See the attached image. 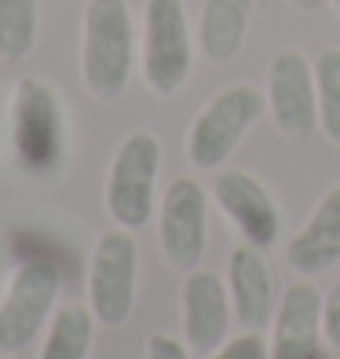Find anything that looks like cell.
I'll use <instances>...</instances> for the list:
<instances>
[{
  "label": "cell",
  "instance_id": "1",
  "mask_svg": "<svg viewBox=\"0 0 340 359\" xmlns=\"http://www.w3.org/2000/svg\"><path fill=\"white\" fill-rule=\"evenodd\" d=\"M136 70V22L128 0H88L80 26V77L95 100H121Z\"/></svg>",
  "mask_w": 340,
  "mask_h": 359
},
{
  "label": "cell",
  "instance_id": "2",
  "mask_svg": "<svg viewBox=\"0 0 340 359\" xmlns=\"http://www.w3.org/2000/svg\"><path fill=\"white\" fill-rule=\"evenodd\" d=\"M267 100L256 85H227L208 100L187 128V161L194 169H223L246 133L264 118Z\"/></svg>",
  "mask_w": 340,
  "mask_h": 359
},
{
  "label": "cell",
  "instance_id": "3",
  "mask_svg": "<svg viewBox=\"0 0 340 359\" xmlns=\"http://www.w3.org/2000/svg\"><path fill=\"white\" fill-rule=\"evenodd\" d=\"M157 172H161V140L150 128L128 133L113 151L106 172V213L118 227L139 231L157 209Z\"/></svg>",
  "mask_w": 340,
  "mask_h": 359
},
{
  "label": "cell",
  "instance_id": "4",
  "mask_svg": "<svg viewBox=\"0 0 340 359\" xmlns=\"http://www.w3.org/2000/svg\"><path fill=\"white\" fill-rule=\"evenodd\" d=\"M139 70L147 88L161 100L176 95L194 70V37L183 0H147L143 4Z\"/></svg>",
  "mask_w": 340,
  "mask_h": 359
},
{
  "label": "cell",
  "instance_id": "5",
  "mask_svg": "<svg viewBox=\"0 0 340 359\" xmlns=\"http://www.w3.org/2000/svg\"><path fill=\"white\" fill-rule=\"evenodd\" d=\"M11 140L15 158L29 172H52L66 154V114H62L59 92L41 77H22L11 100Z\"/></svg>",
  "mask_w": 340,
  "mask_h": 359
},
{
  "label": "cell",
  "instance_id": "6",
  "mask_svg": "<svg viewBox=\"0 0 340 359\" xmlns=\"http://www.w3.org/2000/svg\"><path fill=\"white\" fill-rule=\"evenodd\" d=\"M59 290L62 275L55 260L48 257H29L11 271L4 293H0V352L15 355L26 345H34L48 316L55 312Z\"/></svg>",
  "mask_w": 340,
  "mask_h": 359
},
{
  "label": "cell",
  "instance_id": "7",
  "mask_svg": "<svg viewBox=\"0 0 340 359\" xmlns=\"http://www.w3.org/2000/svg\"><path fill=\"white\" fill-rule=\"evenodd\" d=\"M136 279H139V246L136 231L113 227L95 238L88 257V308L103 326H125L136 308Z\"/></svg>",
  "mask_w": 340,
  "mask_h": 359
},
{
  "label": "cell",
  "instance_id": "8",
  "mask_svg": "<svg viewBox=\"0 0 340 359\" xmlns=\"http://www.w3.org/2000/svg\"><path fill=\"white\" fill-rule=\"evenodd\" d=\"M267 114L285 140H307L318 128L315 62L300 48H278L267 62Z\"/></svg>",
  "mask_w": 340,
  "mask_h": 359
},
{
  "label": "cell",
  "instance_id": "9",
  "mask_svg": "<svg viewBox=\"0 0 340 359\" xmlns=\"http://www.w3.org/2000/svg\"><path fill=\"white\" fill-rule=\"evenodd\" d=\"M157 246L169 268L190 271L208 246V191L194 176H176L157 209Z\"/></svg>",
  "mask_w": 340,
  "mask_h": 359
},
{
  "label": "cell",
  "instance_id": "10",
  "mask_svg": "<svg viewBox=\"0 0 340 359\" xmlns=\"http://www.w3.org/2000/svg\"><path fill=\"white\" fill-rule=\"evenodd\" d=\"M213 198L220 213L234 224L241 242H253L260 250L278 246L282 238V209L267 191L264 180H256L246 169H223L213 184Z\"/></svg>",
  "mask_w": 340,
  "mask_h": 359
},
{
  "label": "cell",
  "instance_id": "11",
  "mask_svg": "<svg viewBox=\"0 0 340 359\" xmlns=\"http://www.w3.org/2000/svg\"><path fill=\"white\" fill-rule=\"evenodd\" d=\"M180 308H183V341L190 345V352L208 355L213 348H220L231 330V293L227 283L213 268H190L183 290H180Z\"/></svg>",
  "mask_w": 340,
  "mask_h": 359
},
{
  "label": "cell",
  "instance_id": "12",
  "mask_svg": "<svg viewBox=\"0 0 340 359\" xmlns=\"http://www.w3.org/2000/svg\"><path fill=\"white\" fill-rule=\"evenodd\" d=\"M264 253L267 250L253 242H238L227 257V293H231V308L241 330L267 326L278 308V290H274V275Z\"/></svg>",
  "mask_w": 340,
  "mask_h": 359
},
{
  "label": "cell",
  "instance_id": "13",
  "mask_svg": "<svg viewBox=\"0 0 340 359\" xmlns=\"http://www.w3.org/2000/svg\"><path fill=\"white\" fill-rule=\"evenodd\" d=\"M322 348V293L307 279L282 290L271 319V359H311Z\"/></svg>",
  "mask_w": 340,
  "mask_h": 359
},
{
  "label": "cell",
  "instance_id": "14",
  "mask_svg": "<svg viewBox=\"0 0 340 359\" xmlns=\"http://www.w3.org/2000/svg\"><path fill=\"white\" fill-rule=\"evenodd\" d=\"M285 264L300 279H315L340 264V184L322 194L315 213L285 242Z\"/></svg>",
  "mask_w": 340,
  "mask_h": 359
},
{
  "label": "cell",
  "instance_id": "15",
  "mask_svg": "<svg viewBox=\"0 0 340 359\" xmlns=\"http://www.w3.org/2000/svg\"><path fill=\"white\" fill-rule=\"evenodd\" d=\"M253 4L256 0H205L201 15H198V52L223 67L231 62L241 44L249 37V22H253Z\"/></svg>",
  "mask_w": 340,
  "mask_h": 359
},
{
  "label": "cell",
  "instance_id": "16",
  "mask_svg": "<svg viewBox=\"0 0 340 359\" xmlns=\"http://www.w3.org/2000/svg\"><path fill=\"white\" fill-rule=\"evenodd\" d=\"M95 312L88 304H62L52 316L48 337L41 345V359H88L95 341Z\"/></svg>",
  "mask_w": 340,
  "mask_h": 359
},
{
  "label": "cell",
  "instance_id": "17",
  "mask_svg": "<svg viewBox=\"0 0 340 359\" xmlns=\"http://www.w3.org/2000/svg\"><path fill=\"white\" fill-rule=\"evenodd\" d=\"M41 4L37 0H0V59L19 62L37 44Z\"/></svg>",
  "mask_w": 340,
  "mask_h": 359
},
{
  "label": "cell",
  "instance_id": "18",
  "mask_svg": "<svg viewBox=\"0 0 340 359\" xmlns=\"http://www.w3.org/2000/svg\"><path fill=\"white\" fill-rule=\"evenodd\" d=\"M318 88V128L330 143L340 147V48H322L315 59Z\"/></svg>",
  "mask_w": 340,
  "mask_h": 359
},
{
  "label": "cell",
  "instance_id": "19",
  "mask_svg": "<svg viewBox=\"0 0 340 359\" xmlns=\"http://www.w3.org/2000/svg\"><path fill=\"white\" fill-rule=\"evenodd\" d=\"M205 359H271V341L260 330H241L238 337H227Z\"/></svg>",
  "mask_w": 340,
  "mask_h": 359
},
{
  "label": "cell",
  "instance_id": "20",
  "mask_svg": "<svg viewBox=\"0 0 340 359\" xmlns=\"http://www.w3.org/2000/svg\"><path fill=\"white\" fill-rule=\"evenodd\" d=\"M322 341L340 348V279L322 293Z\"/></svg>",
  "mask_w": 340,
  "mask_h": 359
},
{
  "label": "cell",
  "instance_id": "21",
  "mask_svg": "<svg viewBox=\"0 0 340 359\" xmlns=\"http://www.w3.org/2000/svg\"><path fill=\"white\" fill-rule=\"evenodd\" d=\"M147 359H190V345L172 334H150L147 337Z\"/></svg>",
  "mask_w": 340,
  "mask_h": 359
},
{
  "label": "cell",
  "instance_id": "22",
  "mask_svg": "<svg viewBox=\"0 0 340 359\" xmlns=\"http://www.w3.org/2000/svg\"><path fill=\"white\" fill-rule=\"evenodd\" d=\"M289 4H293L297 11H318L322 4H330V0H289Z\"/></svg>",
  "mask_w": 340,
  "mask_h": 359
},
{
  "label": "cell",
  "instance_id": "23",
  "mask_svg": "<svg viewBox=\"0 0 340 359\" xmlns=\"http://www.w3.org/2000/svg\"><path fill=\"white\" fill-rule=\"evenodd\" d=\"M311 359H340V348H333V345H326V348H318Z\"/></svg>",
  "mask_w": 340,
  "mask_h": 359
},
{
  "label": "cell",
  "instance_id": "24",
  "mask_svg": "<svg viewBox=\"0 0 340 359\" xmlns=\"http://www.w3.org/2000/svg\"><path fill=\"white\" fill-rule=\"evenodd\" d=\"M330 4H333V11H337V15H340V0H330Z\"/></svg>",
  "mask_w": 340,
  "mask_h": 359
},
{
  "label": "cell",
  "instance_id": "25",
  "mask_svg": "<svg viewBox=\"0 0 340 359\" xmlns=\"http://www.w3.org/2000/svg\"><path fill=\"white\" fill-rule=\"evenodd\" d=\"M0 359H11V355H4V352H0Z\"/></svg>",
  "mask_w": 340,
  "mask_h": 359
}]
</instances>
